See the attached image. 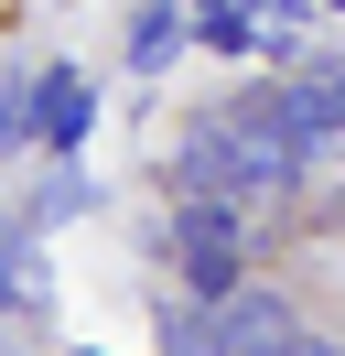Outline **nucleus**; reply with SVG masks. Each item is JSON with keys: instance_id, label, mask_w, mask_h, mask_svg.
Returning a JSON list of instances; mask_svg holds the SVG:
<instances>
[{"instance_id": "2", "label": "nucleus", "mask_w": 345, "mask_h": 356, "mask_svg": "<svg viewBox=\"0 0 345 356\" xmlns=\"http://www.w3.org/2000/svg\"><path fill=\"white\" fill-rule=\"evenodd\" d=\"M205 324H216V356H291L302 313L280 302V291H259V281H227L205 302Z\"/></svg>"}, {"instance_id": "7", "label": "nucleus", "mask_w": 345, "mask_h": 356, "mask_svg": "<svg viewBox=\"0 0 345 356\" xmlns=\"http://www.w3.org/2000/svg\"><path fill=\"white\" fill-rule=\"evenodd\" d=\"M33 119H43V65L0 87V162H11V152H33Z\"/></svg>"}, {"instance_id": "1", "label": "nucleus", "mask_w": 345, "mask_h": 356, "mask_svg": "<svg viewBox=\"0 0 345 356\" xmlns=\"http://www.w3.org/2000/svg\"><path fill=\"white\" fill-rule=\"evenodd\" d=\"M237 248H248V205L237 195H172V227H162V259L184 270V291H227L237 281Z\"/></svg>"}, {"instance_id": "3", "label": "nucleus", "mask_w": 345, "mask_h": 356, "mask_svg": "<svg viewBox=\"0 0 345 356\" xmlns=\"http://www.w3.org/2000/svg\"><path fill=\"white\" fill-rule=\"evenodd\" d=\"M162 184L172 195H237V130H227V108H194L184 130H172Z\"/></svg>"}, {"instance_id": "11", "label": "nucleus", "mask_w": 345, "mask_h": 356, "mask_svg": "<svg viewBox=\"0 0 345 356\" xmlns=\"http://www.w3.org/2000/svg\"><path fill=\"white\" fill-rule=\"evenodd\" d=\"M216 11H237V0H184V22H216Z\"/></svg>"}, {"instance_id": "9", "label": "nucleus", "mask_w": 345, "mask_h": 356, "mask_svg": "<svg viewBox=\"0 0 345 356\" xmlns=\"http://www.w3.org/2000/svg\"><path fill=\"white\" fill-rule=\"evenodd\" d=\"M65 216H97V184H86V173H54L33 195V227H65Z\"/></svg>"}, {"instance_id": "10", "label": "nucleus", "mask_w": 345, "mask_h": 356, "mask_svg": "<svg viewBox=\"0 0 345 356\" xmlns=\"http://www.w3.org/2000/svg\"><path fill=\"white\" fill-rule=\"evenodd\" d=\"M291 356H345V334H291Z\"/></svg>"}, {"instance_id": "4", "label": "nucleus", "mask_w": 345, "mask_h": 356, "mask_svg": "<svg viewBox=\"0 0 345 356\" xmlns=\"http://www.w3.org/2000/svg\"><path fill=\"white\" fill-rule=\"evenodd\" d=\"M86 119H97V97H86V76L76 65H43V119H33V140H43V152H76V140H86Z\"/></svg>"}, {"instance_id": "5", "label": "nucleus", "mask_w": 345, "mask_h": 356, "mask_svg": "<svg viewBox=\"0 0 345 356\" xmlns=\"http://www.w3.org/2000/svg\"><path fill=\"white\" fill-rule=\"evenodd\" d=\"M184 0H141V11H129V76H162L172 54H184Z\"/></svg>"}, {"instance_id": "8", "label": "nucleus", "mask_w": 345, "mask_h": 356, "mask_svg": "<svg viewBox=\"0 0 345 356\" xmlns=\"http://www.w3.org/2000/svg\"><path fill=\"white\" fill-rule=\"evenodd\" d=\"M162 356H216V324H205V302H162Z\"/></svg>"}, {"instance_id": "13", "label": "nucleus", "mask_w": 345, "mask_h": 356, "mask_svg": "<svg viewBox=\"0 0 345 356\" xmlns=\"http://www.w3.org/2000/svg\"><path fill=\"white\" fill-rule=\"evenodd\" d=\"M0 356H11V334H0Z\"/></svg>"}, {"instance_id": "6", "label": "nucleus", "mask_w": 345, "mask_h": 356, "mask_svg": "<svg viewBox=\"0 0 345 356\" xmlns=\"http://www.w3.org/2000/svg\"><path fill=\"white\" fill-rule=\"evenodd\" d=\"M0 302H11V313H43V302H54V270H43L33 238H0Z\"/></svg>"}, {"instance_id": "12", "label": "nucleus", "mask_w": 345, "mask_h": 356, "mask_svg": "<svg viewBox=\"0 0 345 356\" xmlns=\"http://www.w3.org/2000/svg\"><path fill=\"white\" fill-rule=\"evenodd\" d=\"M313 11H345V0H313Z\"/></svg>"}]
</instances>
